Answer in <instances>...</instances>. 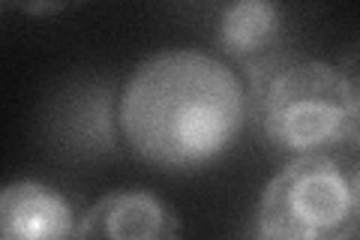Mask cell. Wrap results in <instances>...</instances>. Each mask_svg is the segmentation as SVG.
<instances>
[{
    "mask_svg": "<svg viewBox=\"0 0 360 240\" xmlns=\"http://www.w3.org/2000/svg\"><path fill=\"white\" fill-rule=\"evenodd\" d=\"M262 132L285 153H324L352 139L340 70L324 61H262L252 66Z\"/></svg>",
    "mask_w": 360,
    "mask_h": 240,
    "instance_id": "obj_2",
    "label": "cell"
},
{
    "mask_svg": "<svg viewBox=\"0 0 360 240\" xmlns=\"http://www.w3.org/2000/svg\"><path fill=\"white\" fill-rule=\"evenodd\" d=\"M258 234L270 240H330L360 232L352 177L324 153L295 156L258 201Z\"/></svg>",
    "mask_w": 360,
    "mask_h": 240,
    "instance_id": "obj_3",
    "label": "cell"
},
{
    "mask_svg": "<svg viewBox=\"0 0 360 240\" xmlns=\"http://www.w3.org/2000/svg\"><path fill=\"white\" fill-rule=\"evenodd\" d=\"M352 198H354V210H357V220H360V168L352 175Z\"/></svg>",
    "mask_w": 360,
    "mask_h": 240,
    "instance_id": "obj_9",
    "label": "cell"
},
{
    "mask_svg": "<svg viewBox=\"0 0 360 240\" xmlns=\"http://www.w3.org/2000/svg\"><path fill=\"white\" fill-rule=\"evenodd\" d=\"M279 30H283V13L276 0H231L219 15L217 39L229 57L258 66L276 45Z\"/></svg>",
    "mask_w": 360,
    "mask_h": 240,
    "instance_id": "obj_6",
    "label": "cell"
},
{
    "mask_svg": "<svg viewBox=\"0 0 360 240\" xmlns=\"http://www.w3.org/2000/svg\"><path fill=\"white\" fill-rule=\"evenodd\" d=\"M246 118L240 78L219 57L165 49L135 66L117 102L123 141L156 171H198L238 139Z\"/></svg>",
    "mask_w": 360,
    "mask_h": 240,
    "instance_id": "obj_1",
    "label": "cell"
},
{
    "mask_svg": "<svg viewBox=\"0 0 360 240\" xmlns=\"http://www.w3.org/2000/svg\"><path fill=\"white\" fill-rule=\"evenodd\" d=\"M336 70H340V78H342L345 99H348V118H352V139L348 141H360V39L345 49Z\"/></svg>",
    "mask_w": 360,
    "mask_h": 240,
    "instance_id": "obj_7",
    "label": "cell"
},
{
    "mask_svg": "<svg viewBox=\"0 0 360 240\" xmlns=\"http://www.w3.org/2000/svg\"><path fill=\"white\" fill-rule=\"evenodd\" d=\"M6 4L25 15H58L78 6L82 0H6Z\"/></svg>",
    "mask_w": 360,
    "mask_h": 240,
    "instance_id": "obj_8",
    "label": "cell"
},
{
    "mask_svg": "<svg viewBox=\"0 0 360 240\" xmlns=\"http://www.w3.org/2000/svg\"><path fill=\"white\" fill-rule=\"evenodd\" d=\"M180 234V216L168 201L148 189H115L90 204L78 220L75 237L165 240Z\"/></svg>",
    "mask_w": 360,
    "mask_h": 240,
    "instance_id": "obj_4",
    "label": "cell"
},
{
    "mask_svg": "<svg viewBox=\"0 0 360 240\" xmlns=\"http://www.w3.org/2000/svg\"><path fill=\"white\" fill-rule=\"evenodd\" d=\"M75 228L66 198L39 180H15L0 192V234L6 240H58Z\"/></svg>",
    "mask_w": 360,
    "mask_h": 240,
    "instance_id": "obj_5",
    "label": "cell"
}]
</instances>
